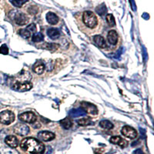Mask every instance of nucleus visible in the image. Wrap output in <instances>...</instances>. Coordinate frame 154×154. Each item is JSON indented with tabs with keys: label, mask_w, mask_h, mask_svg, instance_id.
Returning <instances> with one entry per match:
<instances>
[{
	"label": "nucleus",
	"mask_w": 154,
	"mask_h": 154,
	"mask_svg": "<svg viewBox=\"0 0 154 154\" xmlns=\"http://www.w3.org/2000/svg\"><path fill=\"white\" fill-rule=\"evenodd\" d=\"M77 20H79L81 25H83L87 29L95 30L97 29L100 24V19L94 12L92 11H85L79 16V18L76 17Z\"/></svg>",
	"instance_id": "1"
},
{
	"label": "nucleus",
	"mask_w": 154,
	"mask_h": 154,
	"mask_svg": "<svg viewBox=\"0 0 154 154\" xmlns=\"http://www.w3.org/2000/svg\"><path fill=\"white\" fill-rule=\"evenodd\" d=\"M20 146L23 150L32 154H41L45 150V146L34 138H26L22 141Z\"/></svg>",
	"instance_id": "2"
},
{
	"label": "nucleus",
	"mask_w": 154,
	"mask_h": 154,
	"mask_svg": "<svg viewBox=\"0 0 154 154\" xmlns=\"http://www.w3.org/2000/svg\"><path fill=\"white\" fill-rule=\"evenodd\" d=\"M15 115L9 110H5L0 112V123L4 125H9L14 121Z\"/></svg>",
	"instance_id": "3"
},
{
	"label": "nucleus",
	"mask_w": 154,
	"mask_h": 154,
	"mask_svg": "<svg viewBox=\"0 0 154 154\" xmlns=\"http://www.w3.org/2000/svg\"><path fill=\"white\" fill-rule=\"evenodd\" d=\"M36 119V116L32 112H26L19 115V119L23 123H34Z\"/></svg>",
	"instance_id": "4"
},
{
	"label": "nucleus",
	"mask_w": 154,
	"mask_h": 154,
	"mask_svg": "<svg viewBox=\"0 0 154 154\" xmlns=\"http://www.w3.org/2000/svg\"><path fill=\"white\" fill-rule=\"evenodd\" d=\"M32 88V84L30 82H16L12 86V89L19 92L28 91Z\"/></svg>",
	"instance_id": "5"
},
{
	"label": "nucleus",
	"mask_w": 154,
	"mask_h": 154,
	"mask_svg": "<svg viewBox=\"0 0 154 154\" xmlns=\"http://www.w3.org/2000/svg\"><path fill=\"white\" fill-rule=\"evenodd\" d=\"M13 19L15 23L19 26H25L29 23V20L28 16L23 12H16L13 16Z\"/></svg>",
	"instance_id": "6"
},
{
	"label": "nucleus",
	"mask_w": 154,
	"mask_h": 154,
	"mask_svg": "<svg viewBox=\"0 0 154 154\" xmlns=\"http://www.w3.org/2000/svg\"><path fill=\"white\" fill-rule=\"evenodd\" d=\"M82 109H84L86 113L91 114V115H97L98 114V109L93 104L88 103V102H82L81 103Z\"/></svg>",
	"instance_id": "7"
},
{
	"label": "nucleus",
	"mask_w": 154,
	"mask_h": 154,
	"mask_svg": "<svg viewBox=\"0 0 154 154\" xmlns=\"http://www.w3.org/2000/svg\"><path fill=\"white\" fill-rule=\"evenodd\" d=\"M121 133L125 137L130 139H135L137 137V132L135 129L129 126H125L121 130Z\"/></svg>",
	"instance_id": "8"
},
{
	"label": "nucleus",
	"mask_w": 154,
	"mask_h": 154,
	"mask_svg": "<svg viewBox=\"0 0 154 154\" xmlns=\"http://www.w3.org/2000/svg\"><path fill=\"white\" fill-rule=\"evenodd\" d=\"M14 132L16 134L19 135V136H26L29 133V128L26 126V125L23 124V123H18L13 128Z\"/></svg>",
	"instance_id": "9"
},
{
	"label": "nucleus",
	"mask_w": 154,
	"mask_h": 154,
	"mask_svg": "<svg viewBox=\"0 0 154 154\" xmlns=\"http://www.w3.org/2000/svg\"><path fill=\"white\" fill-rule=\"evenodd\" d=\"M38 138L40 139L42 141L48 142L55 138V134L49 131H41L38 133Z\"/></svg>",
	"instance_id": "10"
},
{
	"label": "nucleus",
	"mask_w": 154,
	"mask_h": 154,
	"mask_svg": "<svg viewBox=\"0 0 154 154\" xmlns=\"http://www.w3.org/2000/svg\"><path fill=\"white\" fill-rule=\"evenodd\" d=\"M5 143L10 148H16L19 145V140L15 136H8L5 137Z\"/></svg>",
	"instance_id": "11"
},
{
	"label": "nucleus",
	"mask_w": 154,
	"mask_h": 154,
	"mask_svg": "<svg viewBox=\"0 0 154 154\" xmlns=\"http://www.w3.org/2000/svg\"><path fill=\"white\" fill-rule=\"evenodd\" d=\"M109 141H110L112 143L119 145V146L122 147V148H125V147L128 145V142L126 141V140H123V138H121L120 137H118V136L111 137V139Z\"/></svg>",
	"instance_id": "12"
},
{
	"label": "nucleus",
	"mask_w": 154,
	"mask_h": 154,
	"mask_svg": "<svg viewBox=\"0 0 154 154\" xmlns=\"http://www.w3.org/2000/svg\"><path fill=\"white\" fill-rule=\"evenodd\" d=\"M69 116L71 117L76 118L80 117V116H84L86 115V112H85L84 109L82 108H77V109H72L69 112Z\"/></svg>",
	"instance_id": "13"
},
{
	"label": "nucleus",
	"mask_w": 154,
	"mask_h": 154,
	"mask_svg": "<svg viewBox=\"0 0 154 154\" xmlns=\"http://www.w3.org/2000/svg\"><path fill=\"white\" fill-rule=\"evenodd\" d=\"M107 38H108L109 42L111 44V45H116L118 41V34L117 32L115 31V30H110V31L108 32V35H107Z\"/></svg>",
	"instance_id": "14"
},
{
	"label": "nucleus",
	"mask_w": 154,
	"mask_h": 154,
	"mask_svg": "<svg viewBox=\"0 0 154 154\" xmlns=\"http://www.w3.org/2000/svg\"><path fill=\"white\" fill-rule=\"evenodd\" d=\"M93 42H95L96 46H98L100 48L102 49H104V48L106 47V41L104 39V38L103 36L100 35H96L93 36Z\"/></svg>",
	"instance_id": "15"
},
{
	"label": "nucleus",
	"mask_w": 154,
	"mask_h": 154,
	"mask_svg": "<svg viewBox=\"0 0 154 154\" xmlns=\"http://www.w3.org/2000/svg\"><path fill=\"white\" fill-rule=\"evenodd\" d=\"M46 20L50 25H56L60 21V19L55 13L49 12L46 14Z\"/></svg>",
	"instance_id": "16"
},
{
	"label": "nucleus",
	"mask_w": 154,
	"mask_h": 154,
	"mask_svg": "<svg viewBox=\"0 0 154 154\" xmlns=\"http://www.w3.org/2000/svg\"><path fill=\"white\" fill-rule=\"evenodd\" d=\"M47 35L52 39H57L58 38H60V32L56 29L50 28L47 30Z\"/></svg>",
	"instance_id": "17"
},
{
	"label": "nucleus",
	"mask_w": 154,
	"mask_h": 154,
	"mask_svg": "<svg viewBox=\"0 0 154 154\" xmlns=\"http://www.w3.org/2000/svg\"><path fill=\"white\" fill-rule=\"evenodd\" d=\"M32 70L36 74L40 75V74H42L44 72V70H45V66H44V64L42 63L38 62V63L34 64L33 67H32Z\"/></svg>",
	"instance_id": "18"
},
{
	"label": "nucleus",
	"mask_w": 154,
	"mask_h": 154,
	"mask_svg": "<svg viewBox=\"0 0 154 154\" xmlns=\"http://www.w3.org/2000/svg\"><path fill=\"white\" fill-rule=\"evenodd\" d=\"M100 127H102L104 130H111L113 128V124L109 120H102L100 123Z\"/></svg>",
	"instance_id": "19"
},
{
	"label": "nucleus",
	"mask_w": 154,
	"mask_h": 154,
	"mask_svg": "<svg viewBox=\"0 0 154 154\" xmlns=\"http://www.w3.org/2000/svg\"><path fill=\"white\" fill-rule=\"evenodd\" d=\"M60 124L62 125V126H63L64 129H66V130H69V129L72 126V121L70 120L69 118H65V119H62V120L60 121Z\"/></svg>",
	"instance_id": "20"
},
{
	"label": "nucleus",
	"mask_w": 154,
	"mask_h": 154,
	"mask_svg": "<svg viewBox=\"0 0 154 154\" xmlns=\"http://www.w3.org/2000/svg\"><path fill=\"white\" fill-rule=\"evenodd\" d=\"M0 153L1 154H20L16 149H13V148H6L3 147L0 149Z\"/></svg>",
	"instance_id": "21"
},
{
	"label": "nucleus",
	"mask_w": 154,
	"mask_h": 154,
	"mask_svg": "<svg viewBox=\"0 0 154 154\" xmlns=\"http://www.w3.org/2000/svg\"><path fill=\"white\" fill-rule=\"evenodd\" d=\"M44 35L41 32H35L32 37V40L34 42H40L43 40Z\"/></svg>",
	"instance_id": "22"
},
{
	"label": "nucleus",
	"mask_w": 154,
	"mask_h": 154,
	"mask_svg": "<svg viewBox=\"0 0 154 154\" xmlns=\"http://www.w3.org/2000/svg\"><path fill=\"white\" fill-rule=\"evenodd\" d=\"M42 48L45 49H47V50H51V51H55L59 48L57 44L55 43H45L42 44Z\"/></svg>",
	"instance_id": "23"
},
{
	"label": "nucleus",
	"mask_w": 154,
	"mask_h": 154,
	"mask_svg": "<svg viewBox=\"0 0 154 154\" xmlns=\"http://www.w3.org/2000/svg\"><path fill=\"white\" fill-rule=\"evenodd\" d=\"M106 19L107 23L109 24V26H116V21L115 19H114V16L112 14H107L106 16Z\"/></svg>",
	"instance_id": "24"
},
{
	"label": "nucleus",
	"mask_w": 154,
	"mask_h": 154,
	"mask_svg": "<svg viewBox=\"0 0 154 154\" xmlns=\"http://www.w3.org/2000/svg\"><path fill=\"white\" fill-rule=\"evenodd\" d=\"M29 0H11V2L14 6L18 8H21L26 2H28Z\"/></svg>",
	"instance_id": "25"
},
{
	"label": "nucleus",
	"mask_w": 154,
	"mask_h": 154,
	"mask_svg": "<svg viewBox=\"0 0 154 154\" xmlns=\"http://www.w3.org/2000/svg\"><path fill=\"white\" fill-rule=\"evenodd\" d=\"M19 34L24 38H29L31 36V32L26 29H22L19 31Z\"/></svg>",
	"instance_id": "26"
},
{
	"label": "nucleus",
	"mask_w": 154,
	"mask_h": 154,
	"mask_svg": "<svg viewBox=\"0 0 154 154\" xmlns=\"http://www.w3.org/2000/svg\"><path fill=\"white\" fill-rule=\"evenodd\" d=\"M77 123H79L80 126H89V125L92 124V121L90 120L89 118H84V119H80L77 121Z\"/></svg>",
	"instance_id": "27"
},
{
	"label": "nucleus",
	"mask_w": 154,
	"mask_h": 154,
	"mask_svg": "<svg viewBox=\"0 0 154 154\" xmlns=\"http://www.w3.org/2000/svg\"><path fill=\"white\" fill-rule=\"evenodd\" d=\"M96 11L99 15L103 16V15H104L106 12L107 9L106 8V5H104V4H102L101 5H100V6H98V7L96 8Z\"/></svg>",
	"instance_id": "28"
},
{
	"label": "nucleus",
	"mask_w": 154,
	"mask_h": 154,
	"mask_svg": "<svg viewBox=\"0 0 154 154\" xmlns=\"http://www.w3.org/2000/svg\"><path fill=\"white\" fill-rule=\"evenodd\" d=\"M27 12L31 15H35L38 12V7L35 5H30L27 9Z\"/></svg>",
	"instance_id": "29"
},
{
	"label": "nucleus",
	"mask_w": 154,
	"mask_h": 154,
	"mask_svg": "<svg viewBox=\"0 0 154 154\" xmlns=\"http://www.w3.org/2000/svg\"><path fill=\"white\" fill-rule=\"evenodd\" d=\"M0 53L3 55H7L9 53V48L7 47L5 44L2 45L0 47Z\"/></svg>",
	"instance_id": "30"
},
{
	"label": "nucleus",
	"mask_w": 154,
	"mask_h": 154,
	"mask_svg": "<svg viewBox=\"0 0 154 154\" xmlns=\"http://www.w3.org/2000/svg\"><path fill=\"white\" fill-rule=\"evenodd\" d=\"M26 29L28 30V31H29L31 33H35L36 32V26H35L34 23H32V24H30L29 26H28L26 28Z\"/></svg>",
	"instance_id": "31"
},
{
	"label": "nucleus",
	"mask_w": 154,
	"mask_h": 154,
	"mask_svg": "<svg viewBox=\"0 0 154 154\" xmlns=\"http://www.w3.org/2000/svg\"><path fill=\"white\" fill-rule=\"evenodd\" d=\"M134 154H145L142 151V149H137V150L135 151L134 152Z\"/></svg>",
	"instance_id": "32"
},
{
	"label": "nucleus",
	"mask_w": 154,
	"mask_h": 154,
	"mask_svg": "<svg viewBox=\"0 0 154 154\" xmlns=\"http://www.w3.org/2000/svg\"><path fill=\"white\" fill-rule=\"evenodd\" d=\"M143 17L145 18L146 19H149V16H147L146 13H144V14L143 15Z\"/></svg>",
	"instance_id": "33"
},
{
	"label": "nucleus",
	"mask_w": 154,
	"mask_h": 154,
	"mask_svg": "<svg viewBox=\"0 0 154 154\" xmlns=\"http://www.w3.org/2000/svg\"><path fill=\"white\" fill-rule=\"evenodd\" d=\"M46 154H52V149H51V148H49V150H48Z\"/></svg>",
	"instance_id": "34"
}]
</instances>
